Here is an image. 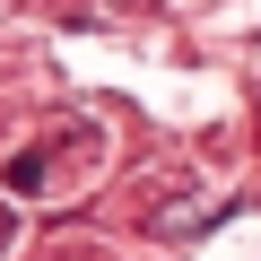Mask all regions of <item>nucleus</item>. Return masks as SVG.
Segmentation results:
<instances>
[{"label":"nucleus","mask_w":261,"mask_h":261,"mask_svg":"<svg viewBox=\"0 0 261 261\" xmlns=\"http://www.w3.org/2000/svg\"><path fill=\"white\" fill-rule=\"evenodd\" d=\"M192 226H200V200H166V209H157V235H166V244L192 235Z\"/></svg>","instance_id":"nucleus-1"},{"label":"nucleus","mask_w":261,"mask_h":261,"mask_svg":"<svg viewBox=\"0 0 261 261\" xmlns=\"http://www.w3.org/2000/svg\"><path fill=\"white\" fill-rule=\"evenodd\" d=\"M44 174H53V166H44L35 148H27V157H9V192H44Z\"/></svg>","instance_id":"nucleus-2"},{"label":"nucleus","mask_w":261,"mask_h":261,"mask_svg":"<svg viewBox=\"0 0 261 261\" xmlns=\"http://www.w3.org/2000/svg\"><path fill=\"white\" fill-rule=\"evenodd\" d=\"M18 244V218H9V200H0V252H9Z\"/></svg>","instance_id":"nucleus-3"}]
</instances>
